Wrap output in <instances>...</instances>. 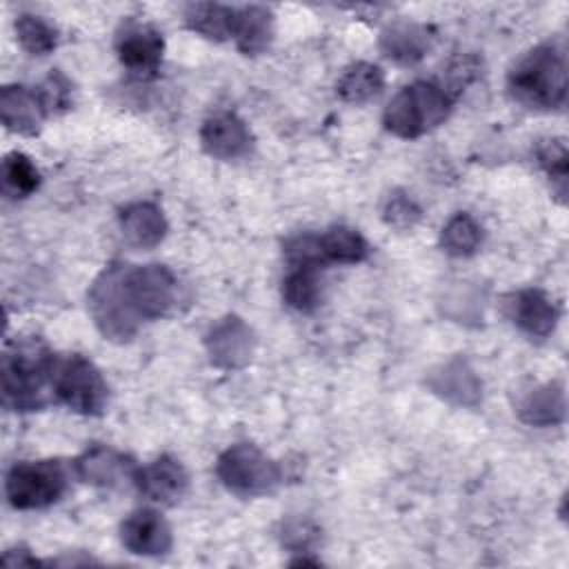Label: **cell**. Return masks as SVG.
Returning a JSON list of instances; mask_svg holds the SVG:
<instances>
[{
	"mask_svg": "<svg viewBox=\"0 0 569 569\" xmlns=\"http://www.w3.org/2000/svg\"><path fill=\"white\" fill-rule=\"evenodd\" d=\"M89 313L98 331L127 342L140 322L158 320L171 311L178 282L164 264H109L89 287Z\"/></svg>",
	"mask_w": 569,
	"mask_h": 569,
	"instance_id": "cell-1",
	"label": "cell"
},
{
	"mask_svg": "<svg viewBox=\"0 0 569 569\" xmlns=\"http://www.w3.org/2000/svg\"><path fill=\"white\" fill-rule=\"evenodd\" d=\"M67 478V467L60 460L18 462L7 473L4 493L16 509H42L60 500Z\"/></svg>",
	"mask_w": 569,
	"mask_h": 569,
	"instance_id": "cell-6",
	"label": "cell"
},
{
	"mask_svg": "<svg viewBox=\"0 0 569 569\" xmlns=\"http://www.w3.org/2000/svg\"><path fill=\"white\" fill-rule=\"evenodd\" d=\"M207 353L216 367L236 369L251 360L253 353V331L238 316H227L211 327L204 338Z\"/></svg>",
	"mask_w": 569,
	"mask_h": 569,
	"instance_id": "cell-10",
	"label": "cell"
},
{
	"mask_svg": "<svg viewBox=\"0 0 569 569\" xmlns=\"http://www.w3.org/2000/svg\"><path fill=\"white\" fill-rule=\"evenodd\" d=\"M509 93L527 109H558L567 96V56L560 42H542L516 60Z\"/></svg>",
	"mask_w": 569,
	"mask_h": 569,
	"instance_id": "cell-3",
	"label": "cell"
},
{
	"mask_svg": "<svg viewBox=\"0 0 569 569\" xmlns=\"http://www.w3.org/2000/svg\"><path fill=\"white\" fill-rule=\"evenodd\" d=\"M40 184V173L36 164L24 153H9L2 160V189L13 198H24L33 193Z\"/></svg>",
	"mask_w": 569,
	"mask_h": 569,
	"instance_id": "cell-26",
	"label": "cell"
},
{
	"mask_svg": "<svg viewBox=\"0 0 569 569\" xmlns=\"http://www.w3.org/2000/svg\"><path fill=\"white\" fill-rule=\"evenodd\" d=\"M382 220L396 229H409L420 220V207L407 193L393 191L382 207Z\"/></svg>",
	"mask_w": 569,
	"mask_h": 569,
	"instance_id": "cell-30",
	"label": "cell"
},
{
	"mask_svg": "<svg viewBox=\"0 0 569 569\" xmlns=\"http://www.w3.org/2000/svg\"><path fill=\"white\" fill-rule=\"evenodd\" d=\"M482 242V229L469 213H456L449 218V222L442 227L440 244L449 256L456 258H469L478 251Z\"/></svg>",
	"mask_w": 569,
	"mask_h": 569,
	"instance_id": "cell-23",
	"label": "cell"
},
{
	"mask_svg": "<svg viewBox=\"0 0 569 569\" xmlns=\"http://www.w3.org/2000/svg\"><path fill=\"white\" fill-rule=\"evenodd\" d=\"M202 149L218 160H238L253 147V136L236 113L220 111L204 120L200 129Z\"/></svg>",
	"mask_w": 569,
	"mask_h": 569,
	"instance_id": "cell-11",
	"label": "cell"
},
{
	"mask_svg": "<svg viewBox=\"0 0 569 569\" xmlns=\"http://www.w3.org/2000/svg\"><path fill=\"white\" fill-rule=\"evenodd\" d=\"M284 260H287L289 269L298 267V269H313V271H318V267L327 264L320 236H316V233H298V236L289 238L284 242Z\"/></svg>",
	"mask_w": 569,
	"mask_h": 569,
	"instance_id": "cell-27",
	"label": "cell"
},
{
	"mask_svg": "<svg viewBox=\"0 0 569 569\" xmlns=\"http://www.w3.org/2000/svg\"><path fill=\"white\" fill-rule=\"evenodd\" d=\"M138 491L160 505H176L189 489V476L180 460L160 456L147 467H138L136 482Z\"/></svg>",
	"mask_w": 569,
	"mask_h": 569,
	"instance_id": "cell-12",
	"label": "cell"
},
{
	"mask_svg": "<svg viewBox=\"0 0 569 569\" xmlns=\"http://www.w3.org/2000/svg\"><path fill=\"white\" fill-rule=\"evenodd\" d=\"M536 153H538L540 167L556 182V189L562 196L565 184H567V147H565V142L560 138L545 140Z\"/></svg>",
	"mask_w": 569,
	"mask_h": 569,
	"instance_id": "cell-28",
	"label": "cell"
},
{
	"mask_svg": "<svg viewBox=\"0 0 569 569\" xmlns=\"http://www.w3.org/2000/svg\"><path fill=\"white\" fill-rule=\"evenodd\" d=\"M0 118L9 131L33 136L40 131L47 111L38 89L24 84H7L0 93Z\"/></svg>",
	"mask_w": 569,
	"mask_h": 569,
	"instance_id": "cell-14",
	"label": "cell"
},
{
	"mask_svg": "<svg viewBox=\"0 0 569 569\" xmlns=\"http://www.w3.org/2000/svg\"><path fill=\"white\" fill-rule=\"evenodd\" d=\"M116 51L120 62L133 76L151 78L156 76L162 62L164 40L156 27L129 20L122 24V29L116 36Z\"/></svg>",
	"mask_w": 569,
	"mask_h": 569,
	"instance_id": "cell-8",
	"label": "cell"
},
{
	"mask_svg": "<svg viewBox=\"0 0 569 569\" xmlns=\"http://www.w3.org/2000/svg\"><path fill=\"white\" fill-rule=\"evenodd\" d=\"M453 96L440 84L420 80L400 89L385 109L382 122L398 138H418L447 120Z\"/></svg>",
	"mask_w": 569,
	"mask_h": 569,
	"instance_id": "cell-4",
	"label": "cell"
},
{
	"mask_svg": "<svg viewBox=\"0 0 569 569\" xmlns=\"http://www.w3.org/2000/svg\"><path fill=\"white\" fill-rule=\"evenodd\" d=\"M53 393L71 411L84 416L102 413L109 400V387L102 373L91 360L78 353L58 358L53 373Z\"/></svg>",
	"mask_w": 569,
	"mask_h": 569,
	"instance_id": "cell-7",
	"label": "cell"
},
{
	"mask_svg": "<svg viewBox=\"0 0 569 569\" xmlns=\"http://www.w3.org/2000/svg\"><path fill=\"white\" fill-rule=\"evenodd\" d=\"M282 298L284 302L302 313H309L320 302V282L313 269H289L282 280Z\"/></svg>",
	"mask_w": 569,
	"mask_h": 569,
	"instance_id": "cell-24",
	"label": "cell"
},
{
	"mask_svg": "<svg viewBox=\"0 0 569 569\" xmlns=\"http://www.w3.org/2000/svg\"><path fill=\"white\" fill-rule=\"evenodd\" d=\"M184 22L191 31L209 40H227L231 38L233 7L216 2H193L184 9Z\"/></svg>",
	"mask_w": 569,
	"mask_h": 569,
	"instance_id": "cell-21",
	"label": "cell"
},
{
	"mask_svg": "<svg viewBox=\"0 0 569 569\" xmlns=\"http://www.w3.org/2000/svg\"><path fill=\"white\" fill-rule=\"evenodd\" d=\"M120 540L138 556H162L173 545L171 527L153 509H140L127 516L120 525Z\"/></svg>",
	"mask_w": 569,
	"mask_h": 569,
	"instance_id": "cell-13",
	"label": "cell"
},
{
	"mask_svg": "<svg viewBox=\"0 0 569 569\" xmlns=\"http://www.w3.org/2000/svg\"><path fill=\"white\" fill-rule=\"evenodd\" d=\"M58 356L40 338H20L2 356V402L11 411L47 407L53 393Z\"/></svg>",
	"mask_w": 569,
	"mask_h": 569,
	"instance_id": "cell-2",
	"label": "cell"
},
{
	"mask_svg": "<svg viewBox=\"0 0 569 569\" xmlns=\"http://www.w3.org/2000/svg\"><path fill=\"white\" fill-rule=\"evenodd\" d=\"M327 262H362L369 256L367 240L351 227H331L320 236Z\"/></svg>",
	"mask_w": 569,
	"mask_h": 569,
	"instance_id": "cell-22",
	"label": "cell"
},
{
	"mask_svg": "<svg viewBox=\"0 0 569 569\" xmlns=\"http://www.w3.org/2000/svg\"><path fill=\"white\" fill-rule=\"evenodd\" d=\"M120 227L124 238L140 249H151L167 236V220L158 204L133 202L120 211Z\"/></svg>",
	"mask_w": 569,
	"mask_h": 569,
	"instance_id": "cell-18",
	"label": "cell"
},
{
	"mask_svg": "<svg viewBox=\"0 0 569 569\" xmlns=\"http://www.w3.org/2000/svg\"><path fill=\"white\" fill-rule=\"evenodd\" d=\"M38 93L42 98L47 116H58L71 107V82L60 71L49 73L38 87Z\"/></svg>",
	"mask_w": 569,
	"mask_h": 569,
	"instance_id": "cell-29",
	"label": "cell"
},
{
	"mask_svg": "<svg viewBox=\"0 0 569 569\" xmlns=\"http://www.w3.org/2000/svg\"><path fill=\"white\" fill-rule=\"evenodd\" d=\"M73 469L80 480L104 489H118L122 485L136 482L138 473V465L133 458L104 445H93L82 451L73 460Z\"/></svg>",
	"mask_w": 569,
	"mask_h": 569,
	"instance_id": "cell-9",
	"label": "cell"
},
{
	"mask_svg": "<svg viewBox=\"0 0 569 569\" xmlns=\"http://www.w3.org/2000/svg\"><path fill=\"white\" fill-rule=\"evenodd\" d=\"M433 36L427 24L398 20L389 24L380 33V49L382 53L400 64H413L425 58V53L431 49Z\"/></svg>",
	"mask_w": 569,
	"mask_h": 569,
	"instance_id": "cell-16",
	"label": "cell"
},
{
	"mask_svg": "<svg viewBox=\"0 0 569 569\" xmlns=\"http://www.w3.org/2000/svg\"><path fill=\"white\" fill-rule=\"evenodd\" d=\"M231 38L244 56L267 51L273 38V13L260 4L233 7Z\"/></svg>",
	"mask_w": 569,
	"mask_h": 569,
	"instance_id": "cell-17",
	"label": "cell"
},
{
	"mask_svg": "<svg viewBox=\"0 0 569 569\" xmlns=\"http://www.w3.org/2000/svg\"><path fill=\"white\" fill-rule=\"evenodd\" d=\"M16 36L20 47L31 56H47L58 44V31L44 18L33 13L18 16Z\"/></svg>",
	"mask_w": 569,
	"mask_h": 569,
	"instance_id": "cell-25",
	"label": "cell"
},
{
	"mask_svg": "<svg viewBox=\"0 0 569 569\" xmlns=\"http://www.w3.org/2000/svg\"><path fill=\"white\" fill-rule=\"evenodd\" d=\"M216 473L220 482L238 496H262L269 493L282 480V471L256 445H233L220 453Z\"/></svg>",
	"mask_w": 569,
	"mask_h": 569,
	"instance_id": "cell-5",
	"label": "cell"
},
{
	"mask_svg": "<svg viewBox=\"0 0 569 569\" xmlns=\"http://www.w3.org/2000/svg\"><path fill=\"white\" fill-rule=\"evenodd\" d=\"M382 87H385V76L380 67L371 62H353L342 71L336 84V91L345 102L362 104L376 98L382 91Z\"/></svg>",
	"mask_w": 569,
	"mask_h": 569,
	"instance_id": "cell-20",
	"label": "cell"
},
{
	"mask_svg": "<svg viewBox=\"0 0 569 569\" xmlns=\"http://www.w3.org/2000/svg\"><path fill=\"white\" fill-rule=\"evenodd\" d=\"M509 318L531 338H547L560 318L556 302L540 289H522L507 302Z\"/></svg>",
	"mask_w": 569,
	"mask_h": 569,
	"instance_id": "cell-15",
	"label": "cell"
},
{
	"mask_svg": "<svg viewBox=\"0 0 569 569\" xmlns=\"http://www.w3.org/2000/svg\"><path fill=\"white\" fill-rule=\"evenodd\" d=\"M565 391L556 382L538 385L518 402V416L533 427H549L565 420Z\"/></svg>",
	"mask_w": 569,
	"mask_h": 569,
	"instance_id": "cell-19",
	"label": "cell"
}]
</instances>
